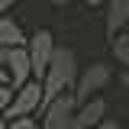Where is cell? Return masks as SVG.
<instances>
[{"mask_svg": "<svg viewBox=\"0 0 129 129\" xmlns=\"http://www.w3.org/2000/svg\"><path fill=\"white\" fill-rule=\"evenodd\" d=\"M113 81V68L107 61H90L84 64L78 71V81H74V87H71V97H74V103H87V100H94L100 97V90H107V84Z\"/></svg>", "mask_w": 129, "mask_h": 129, "instance_id": "2", "label": "cell"}, {"mask_svg": "<svg viewBox=\"0 0 129 129\" xmlns=\"http://www.w3.org/2000/svg\"><path fill=\"white\" fill-rule=\"evenodd\" d=\"M84 3H87V7H103L107 0H84Z\"/></svg>", "mask_w": 129, "mask_h": 129, "instance_id": "17", "label": "cell"}, {"mask_svg": "<svg viewBox=\"0 0 129 129\" xmlns=\"http://www.w3.org/2000/svg\"><path fill=\"white\" fill-rule=\"evenodd\" d=\"M103 26H107V39H113V36L129 29V0H107Z\"/></svg>", "mask_w": 129, "mask_h": 129, "instance_id": "7", "label": "cell"}, {"mask_svg": "<svg viewBox=\"0 0 129 129\" xmlns=\"http://www.w3.org/2000/svg\"><path fill=\"white\" fill-rule=\"evenodd\" d=\"M116 81H119V87L129 94V71H119V74H116Z\"/></svg>", "mask_w": 129, "mask_h": 129, "instance_id": "13", "label": "cell"}, {"mask_svg": "<svg viewBox=\"0 0 129 129\" xmlns=\"http://www.w3.org/2000/svg\"><path fill=\"white\" fill-rule=\"evenodd\" d=\"M55 36H52V29H36L26 39V58H29V71H32V81L36 84H42V78H45V68L48 61H52V52H55Z\"/></svg>", "mask_w": 129, "mask_h": 129, "instance_id": "3", "label": "cell"}, {"mask_svg": "<svg viewBox=\"0 0 129 129\" xmlns=\"http://www.w3.org/2000/svg\"><path fill=\"white\" fill-rule=\"evenodd\" d=\"M94 129H119V123H116V119H110V116H107V119H103V123H97Z\"/></svg>", "mask_w": 129, "mask_h": 129, "instance_id": "14", "label": "cell"}, {"mask_svg": "<svg viewBox=\"0 0 129 129\" xmlns=\"http://www.w3.org/2000/svg\"><path fill=\"white\" fill-rule=\"evenodd\" d=\"M36 129H39V123H36Z\"/></svg>", "mask_w": 129, "mask_h": 129, "instance_id": "21", "label": "cell"}, {"mask_svg": "<svg viewBox=\"0 0 129 129\" xmlns=\"http://www.w3.org/2000/svg\"><path fill=\"white\" fill-rule=\"evenodd\" d=\"M48 3H55V7H61V3H68V0H48Z\"/></svg>", "mask_w": 129, "mask_h": 129, "instance_id": "18", "label": "cell"}, {"mask_svg": "<svg viewBox=\"0 0 129 129\" xmlns=\"http://www.w3.org/2000/svg\"><path fill=\"white\" fill-rule=\"evenodd\" d=\"M3 129H36V119H13V123H7Z\"/></svg>", "mask_w": 129, "mask_h": 129, "instance_id": "12", "label": "cell"}, {"mask_svg": "<svg viewBox=\"0 0 129 129\" xmlns=\"http://www.w3.org/2000/svg\"><path fill=\"white\" fill-rule=\"evenodd\" d=\"M3 68H7V78H10V90H19L23 84H29V81H32L26 48H10L7 58H3Z\"/></svg>", "mask_w": 129, "mask_h": 129, "instance_id": "6", "label": "cell"}, {"mask_svg": "<svg viewBox=\"0 0 129 129\" xmlns=\"http://www.w3.org/2000/svg\"><path fill=\"white\" fill-rule=\"evenodd\" d=\"M0 87H10V78H7V68L0 64Z\"/></svg>", "mask_w": 129, "mask_h": 129, "instance_id": "15", "label": "cell"}, {"mask_svg": "<svg viewBox=\"0 0 129 129\" xmlns=\"http://www.w3.org/2000/svg\"><path fill=\"white\" fill-rule=\"evenodd\" d=\"M103 119H107V100L103 97H94L74 110V129H94Z\"/></svg>", "mask_w": 129, "mask_h": 129, "instance_id": "8", "label": "cell"}, {"mask_svg": "<svg viewBox=\"0 0 129 129\" xmlns=\"http://www.w3.org/2000/svg\"><path fill=\"white\" fill-rule=\"evenodd\" d=\"M10 100H13V90H10V87H0V116L7 113V107H10Z\"/></svg>", "mask_w": 129, "mask_h": 129, "instance_id": "11", "label": "cell"}, {"mask_svg": "<svg viewBox=\"0 0 129 129\" xmlns=\"http://www.w3.org/2000/svg\"><path fill=\"white\" fill-rule=\"evenodd\" d=\"M78 55H74V48L68 45H55L52 52V61L45 68V78H42V103H39V113L45 110L52 100H58L61 94H71V87H74V81H78ZM39 113H36V119H39Z\"/></svg>", "mask_w": 129, "mask_h": 129, "instance_id": "1", "label": "cell"}, {"mask_svg": "<svg viewBox=\"0 0 129 129\" xmlns=\"http://www.w3.org/2000/svg\"><path fill=\"white\" fill-rule=\"evenodd\" d=\"M7 10H10V3H7V0H0V16H7Z\"/></svg>", "mask_w": 129, "mask_h": 129, "instance_id": "16", "label": "cell"}, {"mask_svg": "<svg viewBox=\"0 0 129 129\" xmlns=\"http://www.w3.org/2000/svg\"><path fill=\"white\" fill-rule=\"evenodd\" d=\"M110 55L119 64V71H129V29L110 39Z\"/></svg>", "mask_w": 129, "mask_h": 129, "instance_id": "10", "label": "cell"}, {"mask_svg": "<svg viewBox=\"0 0 129 129\" xmlns=\"http://www.w3.org/2000/svg\"><path fill=\"white\" fill-rule=\"evenodd\" d=\"M3 126H7V123H3V116H0V129H3Z\"/></svg>", "mask_w": 129, "mask_h": 129, "instance_id": "19", "label": "cell"}, {"mask_svg": "<svg viewBox=\"0 0 129 129\" xmlns=\"http://www.w3.org/2000/svg\"><path fill=\"white\" fill-rule=\"evenodd\" d=\"M74 110H78V103H74V97L71 94H61L58 100H52L45 110L39 113V129H74Z\"/></svg>", "mask_w": 129, "mask_h": 129, "instance_id": "5", "label": "cell"}, {"mask_svg": "<svg viewBox=\"0 0 129 129\" xmlns=\"http://www.w3.org/2000/svg\"><path fill=\"white\" fill-rule=\"evenodd\" d=\"M26 32L23 26L16 23L13 16H0V48L3 52H10V48H26Z\"/></svg>", "mask_w": 129, "mask_h": 129, "instance_id": "9", "label": "cell"}, {"mask_svg": "<svg viewBox=\"0 0 129 129\" xmlns=\"http://www.w3.org/2000/svg\"><path fill=\"white\" fill-rule=\"evenodd\" d=\"M7 3H10V7H13V3H16V0H7Z\"/></svg>", "mask_w": 129, "mask_h": 129, "instance_id": "20", "label": "cell"}, {"mask_svg": "<svg viewBox=\"0 0 129 129\" xmlns=\"http://www.w3.org/2000/svg\"><path fill=\"white\" fill-rule=\"evenodd\" d=\"M39 103H42V87H39L36 81L23 84L19 90H13V100H10V107H7V113H3V123H13V119H36Z\"/></svg>", "mask_w": 129, "mask_h": 129, "instance_id": "4", "label": "cell"}]
</instances>
